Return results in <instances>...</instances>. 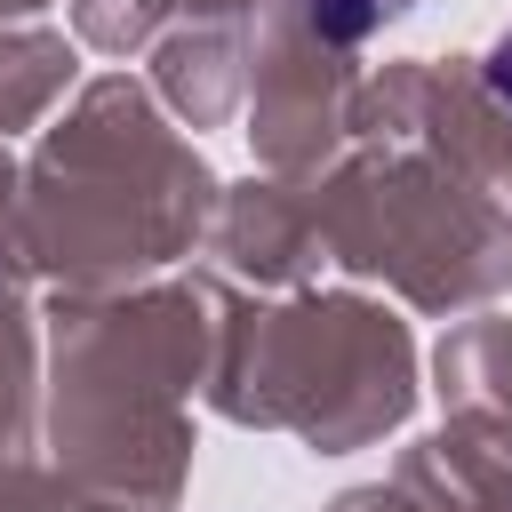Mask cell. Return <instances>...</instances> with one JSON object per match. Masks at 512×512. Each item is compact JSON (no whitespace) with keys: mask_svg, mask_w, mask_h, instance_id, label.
I'll list each match as a JSON object with an SVG mask.
<instances>
[{"mask_svg":"<svg viewBox=\"0 0 512 512\" xmlns=\"http://www.w3.org/2000/svg\"><path fill=\"white\" fill-rule=\"evenodd\" d=\"M488 88L512 104V32H504V40H496V56H488Z\"/></svg>","mask_w":512,"mask_h":512,"instance_id":"cell-2","label":"cell"},{"mask_svg":"<svg viewBox=\"0 0 512 512\" xmlns=\"http://www.w3.org/2000/svg\"><path fill=\"white\" fill-rule=\"evenodd\" d=\"M408 0H312V24L320 32H336V40H360V32H376L384 16H400Z\"/></svg>","mask_w":512,"mask_h":512,"instance_id":"cell-1","label":"cell"}]
</instances>
